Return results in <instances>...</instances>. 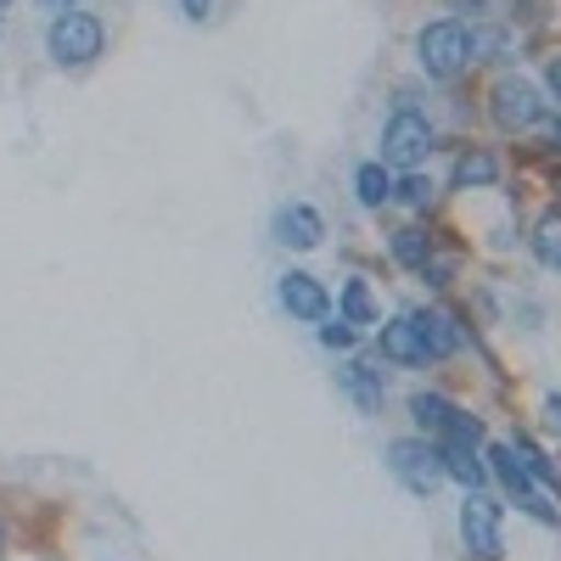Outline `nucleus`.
Wrapping results in <instances>:
<instances>
[{
	"label": "nucleus",
	"instance_id": "nucleus-1",
	"mask_svg": "<svg viewBox=\"0 0 561 561\" xmlns=\"http://www.w3.org/2000/svg\"><path fill=\"white\" fill-rule=\"evenodd\" d=\"M415 68L433 84H455L466 68H472V28L460 18H433L415 28Z\"/></svg>",
	"mask_w": 561,
	"mask_h": 561
},
{
	"label": "nucleus",
	"instance_id": "nucleus-2",
	"mask_svg": "<svg viewBox=\"0 0 561 561\" xmlns=\"http://www.w3.org/2000/svg\"><path fill=\"white\" fill-rule=\"evenodd\" d=\"M438 152V124L421 113V107H393L388 124H382V140H377V158L393 169V174H410Z\"/></svg>",
	"mask_w": 561,
	"mask_h": 561
},
{
	"label": "nucleus",
	"instance_id": "nucleus-3",
	"mask_svg": "<svg viewBox=\"0 0 561 561\" xmlns=\"http://www.w3.org/2000/svg\"><path fill=\"white\" fill-rule=\"evenodd\" d=\"M45 57H51L57 68H90L107 57V23L96 12H62L45 23Z\"/></svg>",
	"mask_w": 561,
	"mask_h": 561
},
{
	"label": "nucleus",
	"instance_id": "nucleus-4",
	"mask_svg": "<svg viewBox=\"0 0 561 561\" xmlns=\"http://www.w3.org/2000/svg\"><path fill=\"white\" fill-rule=\"evenodd\" d=\"M545 118H550V96H545L534 79L500 73V79L489 84V124H494L500 135H528V129H539Z\"/></svg>",
	"mask_w": 561,
	"mask_h": 561
},
{
	"label": "nucleus",
	"instance_id": "nucleus-5",
	"mask_svg": "<svg viewBox=\"0 0 561 561\" xmlns=\"http://www.w3.org/2000/svg\"><path fill=\"white\" fill-rule=\"evenodd\" d=\"M483 460H489V478L500 483V494L505 500H517V511H528L534 523H545V528H561V511L545 500V489L528 478V466H523V455L511 449V438H500V444H483Z\"/></svg>",
	"mask_w": 561,
	"mask_h": 561
},
{
	"label": "nucleus",
	"instance_id": "nucleus-6",
	"mask_svg": "<svg viewBox=\"0 0 561 561\" xmlns=\"http://www.w3.org/2000/svg\"><path fill=\"white\" fill-rule=\"evenodd\" d=\"M455 528H460V545H466L472 561H505V505L489 489L460 494Z\"/></svg>",
	"mask_w": 561,
	"mask_h": 561
},
{
	"label": "nucleus",
	"instance_id": "nucleus-7",
	"mask_svg": "<svg viewBox=\"0 0 561 561\" xmlns=\"http://www.w3.org/2000/svg\"><path fill=\"white\" fill-rule=\"evenodd\" d=\"M388 472H393L410 494H421V500H433V494L449 483L444 449H438L433 438H421V433H404V438L388 444Z\"/></svg>",
	"mask_w": 561,
	"mask_h": 561
},
{
	"label": "nucleus",
	"instance_id": "nucleus-8",
	"mask_svg": "<svg viewBox=\"0 0 561 561\" xmlns=\"http://www.w3.org/2000/svg\"><path fill=\"white\" fill-rule=\"evenodd\" d=\"M275 298H280V309H287L298 325H320V320H332V309H337V298L325 293V280L309 275V270H287V275H280Z\"/></svg>",
	"mask_w": 561,
	"mask_h": 561
},
{
	"label": "nucleus",
	"instance_id": "nucleus-9",
	"mask_svg": "<svg viewBox=\"0 0 561 561\" xmlns=\"http://www.w3.org/2000/svg\"><path fill=\"white\" fill-rule=\"evenodd\" d=\"M410 320H415L421 343H427V359H433V365L455 359V354H460L466 343H472V332H466V320H460L455 309H444V304H427V309H415Z\"/></svg>",
	"mask_w": 561,
	"mask_h": 561
},
{
	"label": "nucleus",
	"instance_id": "nucleus-10",
	"mask_svg": "<svg viewBox=\"0 0 561 561\" xmlns=\"http://www.w3.org/2000/svg\"><path fill=\"white\" fill-rule=\"evenodd\" d=\"M377 359H382V365H399V370H427V365H433V359H427V343H421V332H415L410 314H388V320L377 325Z\"/></svg>",
	"mask_w": 561,
	"mask_h": 561
},
{
	"label": "nucleus",
	"instance_id": "nucleus-11",
	"mask_svg": "<svg viewBox=\"0 0 561 561\" xmlns=\"http://www.w3.org/2000/svg\"><path fill=\"white\" fill-rule=\"evenodd\" d=\"M337 388L354 399L359 415H382V404H388V377H382L377 359H343L337 365Z\"/></svg>",
	"mask_w": 561,
	"mask_h": 561
},
{
	"label": "nucleus",
	"instance_id": "nucleus-12",
	"mask_svg": "<svg viewBox=\"0 0 561 561\" xmlns=\"http://www.w3.org/2000/svg\"><path fill=\"white\" fill-rule=\"evenodd\" d=\"M275 242L287 253H314L325 242V219L314 203H280L275 208Z\"/></svg>",
	"mask_w": 561,
	"mask_h": 561
},
{
	"label": "nucleus",
	"instance_id": "nucleus-13",
	"mask_svg": "<svg viewBox=\"0 0 561 561\" xmlns=\"http://www.w3.org/2000/svg\"><path fill=\"white\" fill-rule=\"evenodd\" d=\"M489 185H500V152L494 147H455L449 192H489Z\"/></svg>",
	"mask_w": 561,
	"mask_h": 561
},
{
	"label": "nucleus",
	"instance_id": "nucleus-14",
	"mask_svg": "<svg viewBox=\"0 0 561 561\" xmlns=\"http://www.w3.org/2000/svg\"><path fill=\"white\" fill-rule=\"evenodd\" d=\"M455 415H460V404H455L449 393H438V388H415V393H410V421H415L421 438L444 444L449 427H455Z\"/></svg>",
	"mask_w": 561,
	"mask_h": 561
},
{
	"label": "nucleus",
	"instance_id": "nucleus-15",
	"mask_svg": "<svg viewBox=\"0 0 561 561\" xmlns=\"http://www.w3.org/2000/svg\"><path fill=\"white\" fill-rule=\"evenodd\" d=\"M393 185H399V174H393L382 158H365V163L354 169V203H359L365 214H382V208L393 203Z\"/></svg>",
	"mask_w": 561,
	"mask_h": 561
},
{
	"label": "nucleus",
	"instance_id": "nucleus-16",
	"mask_svg": "<svg viewBox=\"0 0 561 561\" xmlns=\"http://www.w3.org/2000/svg\"><path fill=\"white\" fill-rule=\"evenodd\" d=\"M433 253H438V242H433L427 225H399V230H388V259H393L404 275H421V264H427Z\"/></svg>",
	"mask_w": 561,
	"mask_h": 561
},
{
	"label": "nucleus",
	"instance_id": "nucleus-17",
	"mask_svg": "<svg viewBox=\"0 0 561 561\" xmlns=\"http://www.w3.org/2000/svg\"><path fill=\"white\" fill-rule=\"evenodd\" d=\"M337 314L348 320V325H382V304H377V293H370V280L365 275H348L343 287H337Z\"/></svg>",
	"mask_w": 561,
	"mask_h": 561
},
{
	"label": "nucleus",
	"instance_id": "nucleus-18",
	"mask_svg": "<svg viewBox=\"0 0 561 561\" xmlns=\"http://www.w3.org/2000/svg\"><path fill=\"white\" fill-rule=\"evenodd\" d=\"M438 449H444L449 483H460L466 494H472V489H489V460H483V449H472V444H438Z\"/></svg>",
	"mask_w": 561,
	"mask_h": 561
},
{
	"label": "nucleus",
	"instance_id": "nucleus-19",
	"mask_svg": "<svg viewBox=\"0 0 561 561\" xmlns=\"http://www.w3.org/2000/svg\"><path fill=\"white\" fill-rule=\"evenodd\" d=\"M511 449L523 455L528 478H534V483H539L545 494H561V466H556V460H550V455L539 449V438H534V433H523V427H517V433H511Z\"/></svg>",
	"mask_w": 561,
	"mask_h": 561
},
{
	"label": "nucleus",
	"instance_id": "nucleus-20",
	"mask_svg": "<svg viewBox=\"0 0 561 561\" xmlns=\"http://www.w3.org/2000/svg\"><path fill=\"white\" fill-rule=\"evenodd\" d=\"M393 203H399V208H410V214H427V208L438 203V180H433V174H421V169L399 174V185H393Z\"/></svg>",
	"mask_w": 561,
	"mask_h": 561
},
{
	"label": "nucleus",
	"instance_id": "nucleus-21",
	"mask_svg": "<svg viewBox=\"0 0 561 561\" xmlns=\"http://www.w3.org/2000/svg\"><path fill=\"white\" fill-rule=\"evenodd\" d=\"M528 248H534V259H539L545 270H556V275H561V214H550V219H539V225H534Z\"/></svg>",
	"mask_w": 561,
	"mask_h": 561
},
{
	"label": "nucleus",
	"instance_id": "nucleus-22",
	"mask_svg": "<svg viewBox=\"0 0 561 561\" xmlns=\"http://www.w3.org/2000/svg\"><path fill=\"white\" fill-rule=\"evenodd\" d=\"M314 337H320V348H332V354H354L365 332H359V325H348L343 314H332V320H320V325H314Z\"/></svg>",
	"mask_w": 561,
	"mask_h": 561
},
{
	"label": "nucleus",
	"instance_id": "nucleus-23",
	"mask_svg": "<svg viewBox=\"0 0 561 561\" xmlns=\"http://www.w3.org/2000/svg\"><path fill=\"white\" fill-rule=\"evenodd\" d=\"M505 57H511V34L489 28V23H472V62H505Z\"/></svg>",
	"mask_w": 561,
	"mask_h": 561
},
{
	"label": "nucleus",
	"instance_id": "nucleus-24",
	"mask_svg": "<svg viewBox=\"0 0 561 561\" xmlns=\"http://www.w3.org/2000/svg\"><path fill=\"white\" fill-rule=\"evenodd\" d=\"M455 270H460V259H455V253H433L427 264H421V287L444 298V293L455 287Z\"/></svg>",
	"mask_w": 561,
	"mask_h": 561
},
{
	"label": "nucleus",
	"instance_id": "nucleus-25",
	"mask_svg": "<svg viewBox=\"0 0 561 561\" xmlns=\"http://www.w3.org/2000/svg\"><path fill=\"white\" fill-rule=\"evenodd\" d=\"M539 73H545V96H550V107L561 113V51H550Z\"/></svg>",
	"mask_w": 561,
	"mask_h": 561
},
{
	"label": "nucleus",
	"instance_id": "nucleus-26",
	"mask_svg": "<svg viewBox=\"0 0 561 561\" xmlns=\"http://www.w3.org/2000/svg\"><path fill=\"white\" fill-rule=\"evenodd\" d=\"M545 433L561 438V393H545Z\"/></svg>",
	"mask_w": 561,
	"mask_h": 561
},
{
	"label": "nucleus",
	"instance_id": "nucleus-27",
	"mask_svg": "<svg viewBox=\"0 0 561 561\" xmlns=\"http://www.w3.org/2000/svg\"><path fill=\"white\" fill-rule=\"evenodd\" d=\"M180 12L192 18V23H208L214 18V0H180Z\"/></svg>",
	"mask_w": 561,
	"mask_h": 561
},
{
	"label": "nucleus",
	"instance_id": "nucleus-28",
	"mask_svg": "<svg viewBox=\"0 0 561 561\" xmlns=\"http://www.w3.org/2000/svg\"><path fill=\"white\" fill-rule=\"evenodd\" d=\"M45 18H62V12H79V0H34Z\"/></svg>",
	"mask_w": 561,
	"mask_h": 561
},
{
	"label": "nucleus",
	"instance_id": "nucleus-29",
	"mask_svg": "<svg viewBox=\"0 0 561 561\" xmlns=\"http://www.w3.org/2000/svg\"><path fill=\"white\" fill-rule=\"evenodd\" d=\"M455 7H460L466 18H483V7H489V0H455Z\"/></svg>",
	"mask_w": 561,
	"mask_h": 561
},
{
	"label": "nucleus",
	"instance_id": "nucleus-30",
	"mask_svg": "<svg viewBox=\"0 0 561 561\" xmlns=\"http://www.w3.org/2000/svg\"><path fill=\"white\" fill-rule=\"evenodd\" d=\"M550 147L561 152V113H556V124H550Z\"/></svg>",
	"mask_w": 561,
	"mask_h": 561
},
{
	"label": "nucleus",
	"instance_id": "nucleus-31",
	"mask_svg": "<svg viewBox=\"0 0 561 561\" xmlns=\"http://www.w3.org/2000/svg\"><path fill=\"white\" fill-rule=\"evenodd\" d=\"M7 539H12V523H7V517H0V550H7Z\"/></svg>",
	"mask_w": 561,
	"mask_h": 561
},
{
	"label": "nucleus",
	"instance_id": "nucleus-32",
	"mask_svg": "<svg viewBox=\"0 0 561 561\" xmlns=\"http://www.w3.org/2000/svg\"><path fill=\"white\" fill-rule=\"evenodd\" d=\"M7 7H12V0H0V12H7Z\"/></svg>",
	"mask_w": 561,
	"mask_h": 561
},
{
	"label": "nucleus",
	"instance_id": "nucleus-33",
	"mask_svg": "<svg viewBox=\"0 0 561 561\" xmlns=\"http://www.w3.org/2000/svg\"><path fill=\"white\" fill-rule=\"evenodd\" d=\"M0 34H7V23H0Z\"/></svg>",
	"mask_w": 561,
	"mask_h": 561
}]
</instances>
